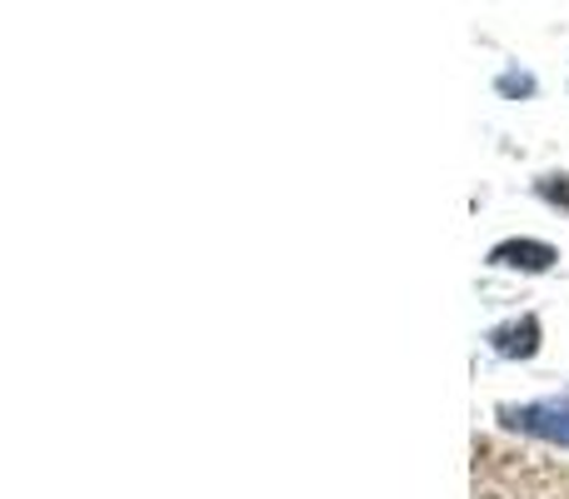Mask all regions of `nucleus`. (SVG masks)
<instances>
[{"label": "nucleus", "instance_id": "1", "mask_svg": "<svg viewBox=\"0 0 569 499\" xmlns=\"http://www.w3.org/2000/svg\"><path fill=\"white\" fill-rule=\"evenodd\" d=\"M500 420L520 435L550 445H569V400H540V405H505Z\"/></svg>", "mask_w": 569, "mask_h": 499}, {"label": "nucleus", "instance_id": "2", "mask_svg": "<svg viewBox=\"0 0 569 499\" xmlns=\"http://www.w3.org/2000/svg\"><path fill=\"white\" fill-rule=\"evenodd\" d=\"M555 260H560V255H555V246H545V240H505V246L490 250V265H500V270H525V275H545Z\"/></svg>", "mask_w": 569, "mask_h": 499}, {"label": "nucleus", "instance_id": "3", "mask_svg": "<svg viewBox=\"0 0 569 499\" xmlns=\"http://www.w3.org/2000/svg\"><path fill=\"white\" fill-rule=\"evenodd\" d=\"M490 350L505 355V360H530V355L540 350V320H535V315H520V320L490 330Z\"/></svg>", "mask_w": 569, "mask_h": 499}, {"label": "nucleus", "instance_id": "4", "mask_svg": "<svg viewBox=\"0 0 569 499\" xmlns=\"http://www.w3.org/2000/svg\"><path fill=\"white\" fill-rule=\"evenodd\" d=\"M535 190H540V200L569 210V176H540V180H535Z\"/></svg>", "mask_w": 569, "mask_h": 499}, {"label": "nucleus", "instance_id": "5", "mask_svg": "<svg viewBox=\"0 0 569 499\" xmlns=\"http://www.w3.org/2000/svg\"><path fill=\"white\" fill-rule=\"evenodd\" d=\"M500 90L505 96H535V80L530 76H500Z\"/></svg>", "mask_w": 569, "mask_h": 499}]
</instances>
